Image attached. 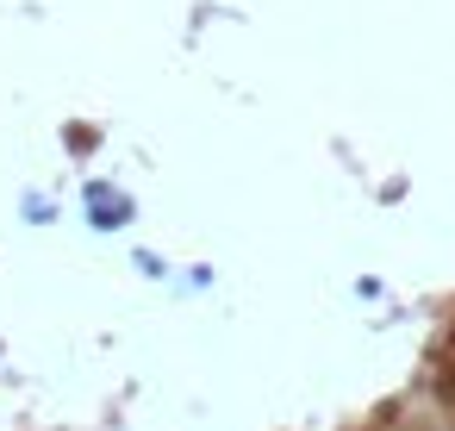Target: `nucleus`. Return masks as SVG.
Wrapping results in <instances>:
<instances>
[{
  "label": "nucleus",
  "instance_id": "obj_1",
  "mask_svg": "<svg viewBox=\"0 0 455 431\" xmlns=\"http://www.w3.org/2000/svg\"><path fill=\"white\" fill-rule=\"evenodd\" d=\"M88 200H94V225H100V232H113V225L132 213V207H125L119 194H107V188H88Z\"/></svg>",
  "mask_w": 455,
  "mask_h": 431
}]
</instances>
